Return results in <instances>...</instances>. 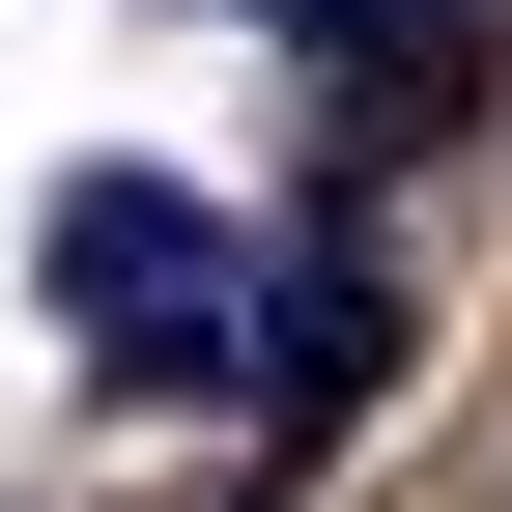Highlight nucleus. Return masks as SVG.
<instances>
[{"instance_id":"nucleus-1","label":"nucleus","mask_w":512,"mask_h":512,"mask_svg":"<svg viewBox=\"0 0 512 512\" xmlns=\"http://www.w3.org/2000/svg\"><path fill=\"white\" fill-rule=\"evenodd\" d=\"M29 285L86 313V370H114V399H200V370L256 399V256H228L200 200H171V171H57V228H29Z\"/></svg>"},{"instance_id":"nucleus-2","label":"nucleus","mask_w":512,"mask_h":512,"mask_svg":"<svg viewBox=\"0 0 512 512\" xmlns=\"http://www.w3.org/2000/svg\"><path fill=\"white\" fill-rule=\"evenodd\" d=\"M370 370H399V285H370V228L313 200L285 256H256V427L313 456V427H370Z\"/></svg>"}]
</instances>
